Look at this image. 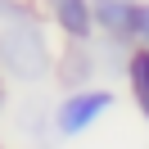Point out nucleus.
<instances>
[{
    "mask_svg": "<svg viewBox=\"0 0 149 149\" xmlns=\"http://www.w3.org/2000/svg\"><path fill=\"white\" fill-rule=\"evenodd\" d=\"M54 32L41 18V9L32 5L27 14L0 23V72L9 77V86H45L54 81Z\"/></svg>",
    "mask_w": 149,
    "mask_h": 149,
    "instance_id": "nucleus-1",
    "label": "nucleus"
},
{
    "mask_svg": "<svg viewBox=\"0 0 149 149\" xmlns=\"http://www.w3.org/2000/svg\"><path fill=\"white\" fill-rule=\"evenodd\" d=\"M113 109H118V91L109 81L81 86V91H59V100H54V136H59V145L91 136Z\"/></svg>",
    "mask_w": 149,
    "mask_h": 149,
    "instance_id": "nucleus-2",
    "label": "nucleus"
},
{
    "mask_svg": "<svg viewBox=\"0 0 149 149\" xmlns=\"http://www.w3.org/2000/svg\"><path fill=\"white\" fill-rule=\"evenodd\" d=\"M41 18L50 23L63 45H91L95 41V9L91 0H36Z\"/></svg>",
    "mask_w": 149,
    "mask_h": 149,
    "instance_id": "nucleus-3",
    "label": "nucleus"
},
{
    "mask_svg": "<svg viewBox=\"0 0 149 149\" xmlns=\"http://www.w3.org/2000/svg\"><path fill=\"white\" fill-rule=\"evenodd\" d=\"M54 81H59V91H81V86L104 81V77H100V63H95V41H91V45H63V41H59Z\"/></svg>",
    "mask_w": 149,
    "mask_h": 149,
    "instance_id": "nucleus-4",
    "label": "nucleus"
},
{
    "mask_svg": "<svg viewBox=\"0 0 149 149\" xmlns=\"http://www.w3.org/2000/svg\"><path fill=\"white\" fill-rule=\"evenodd\" d=\"M95 9V36L136 45V9L140 0H91Z\"/></svg>",
    "mask_w": 149,
    "mask_h": 149,
    "instance_id": "nucleus-5",
    "label": "nucleus"
},
{
    "mask_svg": "<svg viewBox=\"0 0 149 149\" xmlns=\"http://www.w3.org/2000/svg\"><path fill=\"white\" fill-rule=\"evenodd\" d=\"M18 136L27 140L32 149H54L59 145V136H54V100L32 95L18 109Z\"/></svg>",
    "mask_w": 149,
    "mask_h": 149,
    "instance_id": "nucleus-6",
    "label": "nucleus"
},
{
    "mask_svg": "<svg viewBox=\"0 0 149 149\" xmlns=\"http://www.w3.org/2000/svg\"><path fill=\"white\" fill-rule=\"evenodd\" d=\"M122 86H127V95H131V109H136L140 118L149 122V50H140V45L131 50Z\"/></svg>",
    "mask_w": 149,
    "mask_h": 149,
    "instance_id": "nucleus-7",
    "label": "nucleus"
},
{
    "mask_svg": "<svg viewBox=\"0 0 149 149\" xmlns=\"http://www.w3.org/2000/svg\"><path fill=\"white\" fill-rule=\"evenodd\" d=\"M136 45L149 50V0H140V9H136Z\"/></svg>",
    "mask_w": 149,
    "mask_h": 149,
    "instance_id": "nucleus-8",
    "label": "nucleus"
},
{
    "mask_svg": "<svg viewBox=\"0 0 149 149\" xmlns=\"http://www.w3.org/2000/svg\"><path fill=\"white\" fill-rule=\"evenodd\" d=\"M36 0H0V23H9V18H18V14H27Z\"/></svg>",
    "mask_w": 149,
    "mask_h": 149,
    "instance_id": "nucleus-9",
    "label": "nucleus"
},
{
    "mask_svg": "<svg viewBox=\"0 0 149 149\" xmlns=\"http://www.w3.org/2000/svg\"><path fill=\"white\" fill-rule=\"evenodd\" d=\"M5 113H9V77L0 72V118H5Z\"/></svg>",
    "mask_w": 149,
    "mask_h": 149,
    "instance_id": "nucleus-10",
    "label": "nucleus"
},
{
    "mask_svg": "<svg viewBox=\"0 0 149 149\" xmlns=\"http://www.w3.org/2000/svg\"><path fill=\"white\" fill-rule=\"evenodd\" d=\"M0 149H5V145H0Z\"/></svg>",
    "mask_w": 149,
    "mask_h": 149,
    "instance_id": "nucleus-11",
    "label": "nucleus"
}]
</instances>
